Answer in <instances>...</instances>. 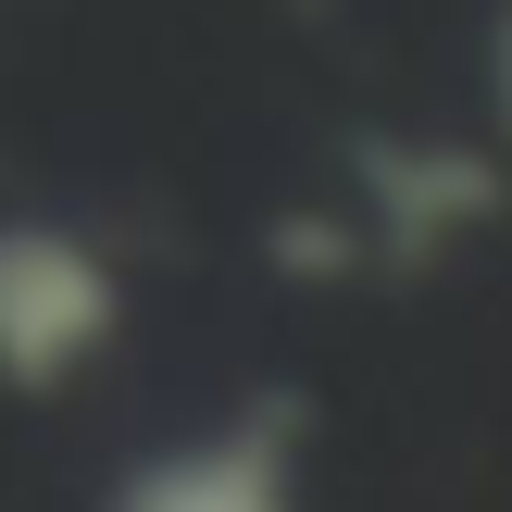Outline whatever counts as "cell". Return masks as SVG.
I'll return each instance as SVG.
<instances>
[{
    "label": "cell",
    "mask_w": 512,
    "mask_h": 512,
    "mask_svg": "<svg viewBox=\"0 0 512 512\" xmlns=\"http://www.w3.org/2000/svg\"><path fill=\"white\" fill-rule=\"evenodd\" d=\"M363 213L388 225V263H425L450 225L500 213V175L475 150H363Z\"/></svg>",
    "instance_id": "7a4b0ae2"
},
{
    "label": "cell",
    "mask_w": 512,
    "mask_h": 512,
    "mask_svg": "<svg viewBox=\"0 0 512 512\" xmlns=\"http://www.w3.org/2000/svg\"><path fill=\"white\" fill-rule=\"evenodd\" d=\"M113 512H288V475H275L263 425H238V438H200L175 463H138Z\"/></svg>",
    "instance_id": "3957f363"
},
{
    "label": "cell",
    "mask_w": 512,
    "mask_h": 512,
    "mask_svg": "<svg viewBox=\"0 0 512 512\" xmlns=\"http://www.w3.org/2000/svg\"><path fill=\"white\" fill-rule=\"evenodd\" d=\"M113 325H125V288L75 225H38V213L0 225V388L50 400L63 375L113 350Z\"/></svg>",
    "instance_id": "6da1fadb"
},
{
    "label": "cell",
    "mask_w": 512,
    "mask_h": 512,
    "mask_svg": "<svg viewBox=\"0 0 512 512\" xmlns=\"http://www.w3.org/2000/svg\"><path fill=\"white\" fill-rule=\"evenodd\" d=\"M488 75H500V138H512V13H500V50H488Z\"/></svg>",
    "instance_id": "277c9868"
}]
</instances>
